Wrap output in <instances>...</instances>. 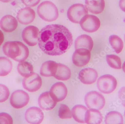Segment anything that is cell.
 <instances>
[{
	"label": "cell",
	"instance_id": "obj_1",
	"mask_svg": "<svg viewBox=\"0 0 125 124\" xmlns=\"http://www.w3.org/2000/svg\"><path fill=\"white\" fill-rule=\"evenodd\" d=\"M73 37L65 26L52 24L43 28L39 33L38 45L43 52L50 56H60L70 49Z\"/></svg>",
	"mask_w": 125,
	"mask_h": 124
},
{
	"label": "cell",
	"instance_id": "obj_2",
	"mask_svg": "<svg viewBox=\"0 0 125 124\" xmlns=\"http://www.w3.org/2000/svg\"><path fill=\"white\" fill-rule=\"evenodd\" d=\"M2 50L6 56L18 62L24 61L29 55V50L20 41H7L3 45Z\"/></svg>",
	"mask_w": 125,
	"mask_h": 124
},
{
	"label": "cell",
	"instance_id": "obj_3",
	"mask_svg": "<svg viewBox=\"0 0 125 124\" xmlns=\"http://www.w3.org/2000/svg\"><path fill=\"white\" fill-rule=\"evenodd\" d=\"M37 13L40 17L45 21H54L59 17V12L56 6L52 2L44 1L37 8Z\"/></svg>",
	"mask_w": 125,
	"mask_h": 124
},
{
	"label": "cell",
	"instance_id": "obj_4",
	"mask_svg": "<svg viewBox=\"0 0 125 124\" xmlns=\"http://www.w3.org/2000/svg\"><path fill=\"white\" fill-rule=\"evenodd\" d=\"M85 103L89 109L100 110L104 107L105 100L102 94L96 91L88 92L85 96Z\"/></svg>",
	"mask_w": 125,
	"mask_h": 124
},
{
	"label": "cell",
	"instance_id": "obj_5",
	"mask_svg": "<svg viewBox=\"0 0 125 124\" xmlns=\"http://www.w3.org/2000/svg\"><path fill=\"white\" fill-rule=\"evenodd\" d=\"M117 84L116 79L110 75L100 76L97 81L98 89L104 94H109L113 92L115 89Z\"/></svg>",
	"mask_w": 125,
	"mask_h": 124
},
{
	"label": "cell",
	"instance_id": "obj_6",
	"mask_svg": "<svg viewBox=\"0 0 125 124\" xmlns=\"http://www.w3.org/2000/svg\"><path fill=\"white\" fill-rule=\"evenodd\" d=\"M88 10L84 5L80 3L73 4L67 10L68 18L72 22L78 24L84 16L88 15Z\"/></svg>",
	"mask_w": 125,
	"mask_h": 124
},
{
	"label": "cell",
	"instance_id": "obj_7",
	"mask_svg": "<svg viewBox=\"0 0 125 124\" xmlns=\"http://www.w3.org/2000/svg\"><path fill=\"white\" fill-rule=\"evenodd\" d=\"M79 23L83 30L90 33L97 31L100 26V22L99 18L92 15H87L84 16Z\"/></svg>",
	"mask_w": 125,
	"mask_h": 124
},
{
	"label": "cell",
	"instance_id": "obj_8",
	"mask_svg": "<svg viewBox=\"0 0 125 124\" xmlns=\"http://www.w3.org/2000/svg\"><path fill=\"white\" fill-rule=\"evenodd\" d=\"M29 96L23 90H18L14 92L10 99V104L14 108L19 109L25 107L29 102Z\"/></svg>",
	"mask_w": 125,
	"mask_h": 124
},
{
	"label": "cell",
	"instance_id": "obj_9",
	"mask_svg": "<svg viewBox=\"0 0 125 124\" xmlns=\"http://www.w3.org/2000/svg\"><path fill=\"white\" fill-rule=\"evenodd\" d=\"M39 29L34 26H29L22 31V37L24 42L30 46L36 45L38 42Z\"/></svg>",
	"mask_w": 125,
	"mask_h": 124
},
{
	"label": "cell",
	"instance_id": "obj_10",
	"mask_svg": "<svg viewBox=\"0 0 125 124\" xmlns=\"http://www.w3.org/2000/svg\"><path fill=\"white\" fill-rule=\"evenodd\" d=\"M91 58L90 52L85 49H78L76 50L72 56V62L77 67H83L86 65Z\"/></svg>",
	"mask_w": 125,
	"mask_h": 124
},
{
	"label": "cell",
	"instance_id": "obj_11",
	"mask_svg": "<svg viewBox=\"0 0 125 124\" xmlns=\"http://www.w3.org/2000/svg\"><path fill=\"white\" fill-rule=\"evenodd\" d=\"M42 79L37 73H34L28 77L25 78L22 81L24 88L30 92H35L41 87Z\"/></svg>",
	"mask_w": 125,
	"mask_h": 124
},
{
	"label": "cell",
	"instance_id": "obj_12",
	"mask_svg": "<svg viewBox=\"0 0 125 124\" xmlns=\"http://www.w3.org/2000/svg\"><path fill=\"white\" fill-rule=\"evenodd\" d=\"M50 94L52 98L55 101L60 102L66 97L67 88L63 83L58 82L52 86L50 89Z\"/></svg>",
	"mask_w": 125,
	"mask_h": 124
},
{
	"label": "cell",
	"instance_id": "obj_13",
	"mask_svg": "<svg viewBox=\"0 0 125 124\" xmlns=\"http://www.w3.org/2000/svg\"><path fill=\"white\" fill-rule=\"evenodd\" d=\"M25 118L26 122L30 124H40L43 120L44 114L42 110L39 108L31 107L26 111Z\"/></svg>",
	"mask_w": 125,
	"mask_h": 124
},
{
	"label": "cell",
	"instance_id": "obj_14",
	"mask_svg": "<svg viewBox=\"0 0 125 124\" xmlns=\"http://www.w3.org/2000/svg\"><path fill=\"white\" fill-rule=\"evenodd\" d=\"M79 79L84 84H93L97 80L98 73L94 69L87 68L81 71L78 76Z\"/></svg>",
	"mask_w": 125,
	"mask_h": 124
},
{
	"label": "cell",
	"instance_id": "obj_15",
	"mask_svg": "<svg viewBox=\"0 0 125 124\" xmlns=\"http://www.w3.org/2000/svg\"><path fill=\"white\" fill-rule=\"evenodd\" d=\"M35 12L30 7L22 8L17 14V18L18 21L24 25L29 24L35 19Z\"/></svg>",
	"mask_w": 125,
	"mask_h": 124
},
{
	"label": "cell",
	"instance_id": "obj_16",
	"mask_svg": "<svg viewBox=\"0 0 125 124\" xmlns=\"http://www.w3.org/2000/svg\"><path fill=\"white\" fill-rule=\"evenodd\" d=\"M39 106L42 110L50 111L56 106L57 102L53 99L49 92L42 93L38 99Z\"/></svg>",
	"mask_w": 125,
	"mask_h": 124
},
{
	"label": "cell",
	"instance_id": "obj_17",
	"mask_svg": "<svg viewBox=\"0 0 125 124\" xmlns=\"http://www.w3.org/2000/svg\"><path fill=\"white\" fill-rule=\"evenodd\" d=\"M18 26V21L15 17L10 15H6L0 20V27L6 33L14 31Z\"/></svg>",
	"mask_w": 125,
	"mask_h": 124
},
{
	"label": "cell",
	"instance_id": "obj_18",
	"mask_svg": "<svg viewBox=\"0 0 125 124\" xmlns=\"http://www.w3.org/2000/svg\"><path fill=\"white\" fill-rule=\"evenodd\" d=\"M85 5L90 12L98 14L104 10L105 2L104 0H85Z\"/></svg>",
	"mask_w": 125,
	"mask_h": 124
},
{
	"label": "cell",
	"instance_id": "obj_19",
	"mask_svg": "<svg viewBox=\"0 0 125 124\" xmlns=\"http://www.w3.org/2000/svg\"><path fill=\"white\" fill-rule=\"evenodd\" d=\"M93 46V40L88 35H81L75 41V47L76 50L78 49H85L90 52L92 51Z\"/></svg>",
	"mask_w": 125,
	"mask_h": 124
},
{
	"label": "cell",
	"instance_id": "obj_20",
	"mask_svg": "<svg viewBox=\"0 0 125 124\" xmlns=\"http://www.w3.org/2000/svg\"><path fill=\"white\" fill-rule=\"evenodd\" d=\"M58 63L53 61H48L42 64L40 73L42 76L49 77L54 76L57 70Z\"/></svg>",
	"mask_w": 125,
	"mask_h": 124
},
{
	"label": "cell",
	"instance_id": "obj_21",
	"mask_svg": "<svg viewBox=\"0 0 125 124\" xmlns=\"http://www.w3.org/2000/svg\"><path fill=\"white\" fill-rule=\"evenodd\" d=\"M102 119V115L99 110L90 109L87 111L85 116V121L87 124H100Z\"/></svg>",
	"mask_w": 125,
	"mask_h": 124
},
{
	"label": "cell",
	"instance_id": "obj_22",
	"mask_svg": "<svg viewBox=\"0 0 125 124\" xmlns=\"http://www.w3.org/2000/svg\"><path fill=\"white\" fill-rule=\"evenodd\" d=\"M88 109L85 106L77 105L75 106L72 110V114L74 119L77 122L85 123V116Z\"/></svg>",
	"mask_w": 125,
	"mask_h": 124
},
{
	"label": "cell",
	"instance_id": "obj_23",
	"mask_svg": "<svg viewBox=\"0 0 125 124\" xmlns=\"http://www.w3.org/2000/svg\"><path fill=\"white\" fill-rule=\"evenodd\" d=\"M71 73L69 68L64 64L58 63L57 70L54 77L59 80H67L71 78Z\"/></svg>",
	"mask_w": 125,
	"mask_h": 124
},
{
	"label": "cell",
	"instance_id": "obj_24",
	"mask_svg": "<svg viewBox=\"0 0 125 124\" xmlns=\"http://www.w3.org/2000/svg\"><path fill=\"white\" fill-rule=\"evenodd\" d=\"M17 69L19 73L23 77H28L33 73V67L31 64L27 62H20Z\"/></svg>",
	"mask_w": 125,
	"mask_h": 124
},
{
	"label": "cell",
	"instance_id": "obj_25",
	"mask_svg": "<svg viewBox=\"0 0 125 124\" xmlns=\"http://www.w3.org/2000/svg\"><path fill=\"white\" fill-rule=\"evenodd\" d=\"M12 68V63L9 59L5 57H0V76L7 75Z\"/></svg>",
	"mask_w": 125,
	"mask_h": 124
},
{
	"label": "cell",
	"instance_id": "obj_26",
	"mask_svg": "<svg viewBox=\"0 0 125 124\" xmlns=\"http://www.w3.org/2000/svg\"><path fill=\"white\" fill-rule=\"evenodd\" d=\"M105 123L106 124H121L123 123V118L119 112L112 111L106 115Z\"/></svg>",
	"mask_w": 125,
	"mask_h": 124
},
{
	"label": "cell",
	"instance_id": "obj_27",
	"mask_svg": "<svg viewBox=\"0 0 125 124\" xmlns=\"http://www.w3.org/2000/svg\"><path fill=\"white\" fill-rule=\"evenodd\" d=\"M109 42L112 48L116 53H120L123 48V43L122 39L116 35H111L109 38Z\"/></svg>",
	"mask_w": 125,
	"mask_h": 124
},
{
	"label": "cell",
	"instance_id": "obj_28",
	"mask_svg": "<svg viewBox=\"0 0 125 124\" xmlns=\"http://www.w3.org/2000/svg\"><path fill=\"white\" fill-rule=\"evenodd\" d=\"M106 60L109 65L114 69H120L121 68V62L120 58L114 54L107 55Z\"/></svg>",
	"mask_w": 125,
	"mask_h": 124
},
{
	"label": "cell",
	"instance_id": "obj_29",
	"mask_svg": "<svg viewBox=\"0 0 125 124\" xmlns=\"http://www.w3.org/2000/svg\"><path fill=\"white\" fill-rule=\"evenodd\" d=\"M59 116L62 119H70L72 117V114L70 108L65 104H61L59 109Z\"/></svg>",
	"mask_w": 125,
	"mask_h": 124
},
{
	"label": "cell",
	"instance_id": "obj_30",
	"mask_svg": "<svg viewBox=\"0 0 125 124\" xmlns=\"http://www.w3.org/2000/svg\"><path fill=\"white\" fill-rule=\"evenodd\" d=\"M10 94L8 88L4 85L0 84V103H3L7 100Z\"/></svg>",
	"mask_w": 125,
	"mask_h": 124
},
{
	"label": "cell",
	"instance_id": "obj_31",
	"mask_svg": "<svg viewBox=\"0 0 125 124\" xmlns=\"http://www.w3.org/2000/svg\"><path fill=\"white\" fill-rule=\"evenodd\" d=\"M12 123L13 119L10 115L5 113H0V124H12Z\"/></svg>",
	"mask_w": 125,
	"mask_h": 124
},
{
	"label": "cell",
	"instance_id": "obj_32",
	"mask_svg": "<svg viewBox=\"0 0 125 124\" xmlns=\"http://www.w3.org/2000/svg\"><path fill=\"white\" fill-rule=\"evenodd\" d=\"M22 3L27 7H31L37 5L41 0H21Z\"/></svg>",
	"mask_w": 125,
	"mask_h": 124
},
{
	"label": "cell",
	"instance_id": "obj_33",
	"mask_svg": "<svg viewBox=\"0 0 125 124\" xmlns=\"http://www.w3.org/2000/svg\"><path fill=\"white\" fill-rule=\"evenodd\" d=\"M118 97L122 105L125 107V87L121 88L119 90Z\"/></svg>",
	"mask_w": 125,
	"mask_h": 124
},
{
	"label": "cell",
	"instance_id": "obj_34",
	"mask_svg": "<svg viewBox=\"0 0 125 124\" xmlns=\"http://www.w3.org/2000/svg\"><path fill=\"white\" fill-rule=\"evenodd\" d=\"M119 6L120 9L125 12V0H120Z\"/></svg>",
	"mask_w": 125,
	"mask_h": 124
},
{
	"label": "cell",
	"instance_id": "obj_35",
	"mask_svg": "<svg viewBox=\"0 0 125 124\" xmlns=\"http://www.w3.org/2000/svg\"><path fill=\"white\" fill-rule=\"evenodd\" d=\"M4 40V36L3 33L0 30V46L2 45Z\"/></svg>",
	"mask_w": 125,
	"mask_h": 124
},
{
	"label": "cell",
	"instance_id": "obj_36",
	"mask_svg": "<svg viewBox=\"0 0 125 124\" xmlns=\"http://www.w3.org/2000/svg\"><path fill=\"white\" fill-rule=\"evenodd\" d=\"M12 0H0V1L3 3H8L10 2Z\"/></svg>",
	"mask_w": 125,
	"mask_h": 124
},
{
	"label": "cell",
	"instance_id": "obj_37",
	"mask_svg": "<svg viewBox=\"0 0 125 124\" xmlns=\"http://www.w3.org/2000/svg\"><path fill=\"white\" fill-rule=\"evenodd\" d=\"M123 71L125 73V61L124 62V63H123V67H122Z\"/></svg>",
	"mask_w": 125,
	"mask_h": 124
},
{
	"label": "cell",
	"instance_id": "obj_38",
	"mask_svg": "<svg viewBox=\"0 0 125 124\" xmlns=\"http://www.w3.org/2000/svg\"><path fill=\"white\" fill-rule=\"evenodd\" d=\"M124 40H125V36H124Z\"/></svg>",
	"mask_w": 125,
	"mask_h": 124
},
{
	"label": "cell",
	"instance_id": "obj_39",
	"mask_svg": "<svg viewBox=\"0 0 125 124\" xmlns=\"http://www.w3.org/2000/svg\"><path fill=\"white\" fill-rule=\"evenodd\" d=\"M124 115H125V113H124Z\"/></svg>",
	"mask_w": 125,
	"mask_h": 124
}]
</instances>
